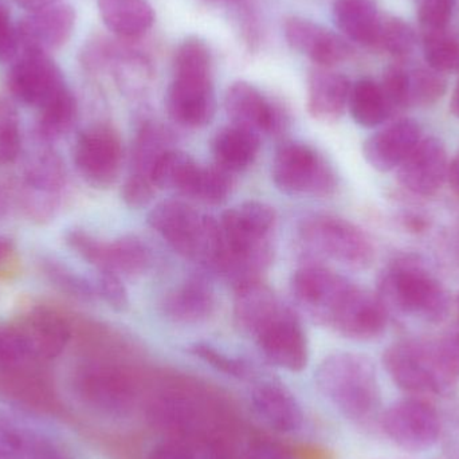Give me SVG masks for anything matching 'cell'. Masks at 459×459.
Here are the masks:
<instances>
[{"mask_svg": "<svg viewBox=\"0 0 459 459\" xmlns=\"http://www.w3.org/2000/svg\"><path fill=\"white\" fill-rule=\"evenodd\" d=\"M220 225L223 253L215 272L234 289L261 281L274 259V209L262 202H245L223 212Z\"/></svg>", "mask_w": 459, "mask_h": 459, "instance_id": "1", "label": "cell"}, {"mask_svg": "<svg viewBox=\"0 0 459 459\" xmlns=\"http://www.w3.org/2000/svg\"><path fill=\"white\" fill-rule=\"evenodd\" d=\"M377 294L388 315L414 316L431 324L444 323L449 315L446 288L415 254L398 256L383 270Z\"/></svg>", "mask_w": 459, "mask_h": 459, "instance_id": "2", "label": "cell"}, {"mask_svg": "<svg viewBox=\"0 0 459 459\" xmlns=\"http://www.w3.org/2000/svg\"><path fill=\"white\" fill-rule=\"evenodd\" d=\"M316 385L321 395L348 420L363 422L379 410V377L368 356L356 352L326 356L316 371Z\"/></svg>", "mask_w": 459, "mask_h": 459, "instance_id": "3", "label": "cell"}, {"mask_svg": "<svg viewBox=\"0 0 459 459\" xmlns=\"http://www.w3.org/2000/svg\"><path fill=\"white\" fill-rule=\"evenodd\" d=\"M147 222L178 254L217 270L223 238L220 222L212 215L183 201H164L151 210Z\"/></svg>", "mask_w": 459, "mask_h": 459, "instance_id": "4", "label": "cell"}, {"mask_svg": "<svg viewBox=\"0 0 459 459\" xmlns=\"http://www.w3.org/2000/svg\"><path fill=\"white\" fill-rule=\"evenodd\" d=\"M383 366L401 390L414 395H445L457 385L438 339L395 342L383 353Z\"/></svg>", "mask_w": 459, "mask_h": 459, "instance_id": "5", "label": "cell"}, {"mask_svg": "<svg viewBox=\"0 0 459 459\" xmlns=\"http://www.w3.org/2000/svg\"><path fill=\"white\" fill-rule=\"evenodd\" d=\"M299 238L316 255L352 270H367L377 258L371 238L355 223L331 214H312L301 221Z\"/></svg>", "mask_w": 459, "mask_h": 459, "instance_id": "6", "label": "cell"}, {"mask_svg": "<svg viewBox=\"0 0 459 459\" xmlns=\"http://www.w3.org/2000/svg\"><path fill=\"white\" fill-rule=\"evenodd\" d=\"M272 178L286 195L326 198L337 188L333 167L305 143L286 142L275 152Z\"/></svg>", "mask_w": 459, "mask_h": 459, "instance_id": "7", "label": "cell"}, {"mask_svg": "<svg viewBox=\"0 0 459 459\" xmlns=\"http://www.w3.org/2000/svg\"><path fill=\"white\" fill-rule=\"evenodd\" d=\"M65 186L66 169L61 156L54 144L35 137L22 169V196L30 217L40 221L54 217Z\"/></svg>", "mask_w": 459, "mask_h": 459, "instance_id": "8", "label": "cell"}, {"mask_svg": "<svg viewBox=\"0 0 459 459\" xmlns=\"http://www.w3.org/2000/svg\"><path fill=\"white\" fill-rule=\"evenodd\" d=\"M355 283L321 264H307L291 275L294 302L313 323L328 326Z\"/></svg>", "mask_w": 459, "mask_h": 459, "instance_id": "9", "label": "cell"}, {"mask_svg": "<svg viewBox=\"0 0 459 459\" xmlns=\"http://www.w3.org/2000/svg\"><path fill=\"white\" fill-rule=\"evenodd\" d=\"M123 159V142L117 132L108 126H91L83 131L73 150L78 174L97 190H107L117 182Z\"/></svg>", "mask_w": 459, "mask_h": 459, "instance_id": "10", "label": "cell"}, {"mask_svg": "<svg viewBox=\"0 0 459 459\" xmlns=\"http://www.w3.org/2000/svg\"><path fill=\"white\" fill-rule=\"evenodd\" d=\"M382 429L401 449L423 453L438 442L441 420L433 404L420 398H407L385 410Z\"/></svg>", "mask_w": 459, "mask_h": 459, "instance_id": "11", "label": "cell"}, {"mask_svg": "<svg viewBox=\"0 0 459 459\" xmlns=\"http://www.w3.org/2000/svg\"><path fill=\"white\" fill-rule=\"evenodd\" d=\"M7 85L13 99L38 110L69 88L50 54L38 51H22L11 65Z\"/></svg>", "mask_w": 459, "mask_h": 459, "instance_id": "12", "label": "cell"}, {"mask_svg": "<svg viewBox=\"0 0 459 459\" xmlns=\"http://www.w3.org/2000/svg\"><path fill=\"white\" fill-rule=\"evenodd\" d=\"M254 339L266 360L278 368L301 372L309 363L307 334L299 317L285 305Z\"/></svg>", "mask_w": 459, "mask_h": 459, "instance_id": "13", "label": "cell"}, {"mask_svg": "<svg viewBox=\"0 0 459 459\" xmlns=\"http://www.w3.org/2000/svg\"><path fill=\"white\" fill-rule=\"evenodd\" d=\"M449 164L444 142L436 136L426 137L398 167L396 178L404 190L429 198L437 195L444 187Z\"/></svg>", "mask_w": 459, "mask_h": 459, "instance_id": "14", "label": "cell"}, {"mask_svg": "<svg viewBox=\"0 0 459 459\" xmlns=\"http://www.w3.org/2000/svg\"><path fill=\"white\" fill-rule=\"evenodd\" d=\"M74 27L75 10L66 3L30 11L18 23L22 51L53 53L66 45Z\"/></svg>", "mask_w": 459, "mask_h": 459, "instance_id": "15", "label": "cell"}, {"mask_svg": "<svg viewBox=\"0 0 459 459\" xmlns=\"http://www.w3.org/2000/svg\"><path fill=\"white\" fill-rule=\"evenodd\" d=\"M388 312L377 294L359 286L345 297L329 328L353 342H372L385 333Z\"/></svg>", "mask_w": 459, "mask_h": 459, "instance_id": "16", "label": "cell"}, {"mask_svg": "<svg viewBox=\"0 0 459 459\" xmlns=\"http://www.w3.org/2000/svg\"><path fill=\"white\" fill-rule=\"evenodd\" d=\"M169 117L186 128H202L212 123L217 99L212 77L175 75L166 99Z\"/></svg>", "mask_w": 459, "mask_h": 459, "instance_id": "17", "label": "cell"}, {"mask_svg": "<svg viewBox=\"0 0 459 459\" xmlns=\"http://www.w3.org/2000/svg\"><path fill=\"white\" fill-rule=\"evenodd\" d=\"M225 109L232 126L259 134H277L285 126V117L255 86L238 81L228 89Z\"/></svg>", "mask_w": 459, "mask_h": 459, "instance_id": "18", "label": "cell"}, {"mask_svg": "<svg viewBox=\"0 0 459 459\" xmlns=\"http://www.w3.org/2000/svg\"><path fill=\"white\" fill-rule=\"evenodd\" d=\"M81 398L91 409L109 417H124L134 403V387L120 371L107 367L86 369L78 377Z\"/></svg>", "mask_w": 459, "mask_h": 459, "instance_id": "19", "label": "cell"}, {"mask_svg": "<svg viewBox=\"0 0 459 459\" xmlns=\"http://www.w3.org/2000/svg\"><path fill=\"white\" fill-rule=\"evenodd\" d=\"M285 38L294 50L321 67L334 66L352 56V48L344 38L307 19L289 18L285 23Z\"/></svg>", "mask_w": 459, "mask_h": 459, "instance_id": "20", "label": "cell"}, {"mask_svg": "<svg viewBox=\"0 0 459 459\" xmlns=\"http://www.w3.org/2000/svg\"><path fill=\"white\" fill-rule=\"evenodd\" d=\"M422 140V128L412 118H401L363 143L367 163L379 172L398 169Z\"/></svg>", "mask_w": 459, "mask_h": 459, "instance_id": "21", "label": "cell"}, {"mask_svg": "<svg viewBox=\"0 0 459 459\" xmlns=\"http://www.w3.org/2000/svg\"><path fill=\"white\" fill-rule=\"evenodd\" d=\"M15 326L23 336L32 360H54L64 352L72 337L66 320L45 307L30 310Z\"/></svg>", "mask_w": 459, "mask_h": 459, "instance_id": "22", "label": "cell"}, {"mask_svg": "<svg viewBox=\"0 0 459 459\" xmlns=\"http://www.w3.org/2000/svg\"><path fill=\"white\" fill-rule=\"evenodd\" d=\"M251 404L259 420L278 433H294L304 423V411L296 396L277 382L258 383L251 393Z\"/></svg>", "mask_w": 459, "mask_h": 459, "instance_id": "23", "label": "cell"}, {"mask_svg": "<svg viewBox=\"0 0 459 459\" xmlns=\"http://www.w3.org/2000/svg\"><path fill=\"white\" fill-rule=\"evenodd\" d=\"M350 80L331 70H313L307 78V110L316 120L333 123L344 115L351 93Z\"/></svg>", "mask_w": 459, "mask_h": 459, "instance_id": "24", "label": "cell"}, {"mask_svg": "<svg viewBox=\"0 0 459 459\" xmlns=\"http://www.w3.org/2000/svg\"><path fill=\"white\" fill-rule=\"evenodd\" d=\"M282 307L274 291L262 281L235 289L234 321L243 333L255 337Z\"/></svg>", "mask_w": 459, "mask_h": 459, "instance_id": "25", "label": "cell"}, {"mask_svg": "<svg viewBox=\"0 0 459 459\" xmlns=\"http://www.w3.org/2000/svg\"><path fill=\"white\" fill-rule=\"evenodd\" d=\"M215 293L212 283L204 277H191L164 299L163 313L178 324L206 321L215 310Z\"/></svg>", "mask_w": 459, "mask_h": 459, "instance_id": "26", "label": "cell"}, {"mask_svg": "<svg viewBox=\"0 0 459 459\" xmlns=\"http://www.w3.org/2000/svg\"><path fill=\"white\" fill-rule=\"evenodd\" d=\"M333 18L345 38L358 45L377 48L383 18L375 0H337Z\"/></svg>", "mask_w": 459, "mask_h": 459, "instance_id": "27", "label": "cell"}, {"mask_svg": "<svg viewBox=\"0 0 459 459\" xmlns=\"http://www.w3.org/2000/svg\"><path fill=\"white\" fill-rule=\"evenodd\" d=\"M259 148V134L232 124L218 131L212 140L215 164L230 174L245 171L253 166L258 156Z\"/></svg>", "mask_w": 459, "mask_h": 459, "instance_id": "28", "label": "cell"}, {"mask_svg": "<svg viewBox=\"0 0 459 459\" xmlns=\"http://www.w3.org/2000/svg\"><path fill=\"white\" fill-rule=\"evenodd\" d=\"M105 26L121 39H136L155 22V13L145 0H99Z\"/></svg>", "mask_w": 459, "mask_h": 459, "instance_id": "29", "label": "cell"}, {"mask_svg": "<svg viewBox=\"0 0 459 459\" xmlns=\"http://www.w3.org/2000/svg\"><path fill=\"white\" fill-rule=\"evenodd\" d=\"M152 262L148 246L136 235H124L112 242H105L102 247L99 272L116 273L120 277H139L150 269Z\"/></svg>", "mask_w": 459, "mask_h": 459, "instance_id": "30", "label": "cell"}, {"mask_svg": "<svg viewBox=\"0 0 459 459\" xmlns=\"http://www.w3.org/2000/svg\"><path fill=\"white\" fill-rule=\"evenodd\" d=\"M348 108L355 123L364 128H377L393 116L382 86L369 78L353 83Z\"/></svg>", "mask_w": 459, "mask_h": 459, "instance_id": "31", "label": "cell"}, {"mask_svg": "<svg viewBox=\"0 0 459 459\" xmlns=\"http://www.w3.org/2000/svg\"><path fill=\"white\" fill-rule=\"evenodd\" d=\"M199 169L201 166L188 153L171 148L156 161L151 179L159 190L175 191L187 196Z\"/></svg>", "mask_w": 459, "mask_h": 459, "instance_id": "32", "label": "cell"}, {"mask_svg": "<svg viewBox=\"0 0 459 459\" xmlns=\"http://www.w3.org/2000/svg\"><path fill=\"white\" fill-rule=\"evenodd\" d=\"M171 148V134L163 126L153 121L143 124L132 145L131 174L151 179L156 161Z\"/></svg>", "mask_w": 459, "mask_h": 459, "instance_id": "33", "label": "cell"}, {"mask_svg": "<svg viewBox=\"0 0 459 459\" xmlns=\"http://www.w3.org/2000/svg\"><path fill=\"white\" fill-rule=\"evenodd\" d=\"M75 118H77V101L74 94L67 88L38 110L35 137L54 144L72 129Z\"/></svg>", "mask_w": 459, "mask_h": 459, "instance_id": "34", "label": "cell"}, {"mask_svg": "<svg viewBox=\"0 0 459 459\" xmlns=\"http://www.w3.org/2000/svg\"><path fill=\"white\" fill-rule=\"evenodd\" d=\"M40 272L46 280L61 293L78 299L81 302H94L97 299L94 282L75 272L72 266L65 264L54 255H42L38 261Z\"/></svg>", "mask_w": 459, "mask_h": 459, "instance_id": "35", "label": "cell"}, {"mask_svg": "<svg viewBox=\"0 0 459 459\" xmlns=\"http://www.w3.org/2000/svg\"><path fill=\"white\" fill-rule=\"evenodd\" d=\"M422 48L426 65L431 69L442 74L459 72V39L449 30L423 32Z\"/></svg>", "mask_w": 459, "mask_h": 459, "instance_id": "36", "label": "cell"}, {"mask_svg": "<svg viewBox=\"0 0 459 459\" xmlns=\"http://www.w3.org/2000/svg\"><path fill=\"white\" fill-rule=\"evenodd\" d=\"M232 174L215 166L202 167L186 198L204 204H221L229 198L232 191Z\"/></svg>", "mask_w": 459, "mask_h": 459, "instance_id": "37", "label": "cell"}, {"mask_svg": "<svg viewBox=\"0 0 459 459\" xmlns=\"http://www.w3.org/2000/svg\"><path fill=\"white\" fill-rule=\"evenodd\" d=\"M447 81L445 74L428 65L409 66V102L412 107H431L445 96Z\"/></svg>", "mask_w": 459, "mask_h": 459, "instance_id": "38", "label": "cell"}, {"mask_svg": "<svg viewBox=\"0 0 459 459\" xmlns=\"http://www.w3.org/2000/svg\"><path fill=\"white\" fill-rule=\"evenodd\" d=\"M417 46L415 30L403 19L383 18L377 48L390 54L396 61H407Z\"/></svg>", "mask_w": 459, "mask_h": 459, "instance_id": "39", "label": "cell"}, {"mask_svg": "<svg viewBox=\"0 0 459 459\" xmlns=\"http://www.w3.org/2000/svg\"><path fill=\"white\" fill-rule=\"evenodd\" d=\"M212 58L209 46L199 38H188L175 56V75L212 77Z\"/></svg>", "mask_w": 459, "mask_h": 459, "instance_id": "40", "label": "cell"}, {"mask_svg": "<svg viewBox=\"0 0 459 459\" xmlns=\"http://www.w3.org/2000/svg\"><path fill=\"white\" fill-rule=\"evenodd\" d=\"M380 86L393 110V116L409 109V65H406V61H395L390 65L385 70Z\"/></svg>", "mask_w": 459, "mask_h": 459, "instance_id": "41", "label": "cell"}, {"mask_svg": "<svg viewBox=\"0 0 459 459\" xmlns=\"http://www.w3.org/2000/svg\"><path fill=\"white\" fill-rule=\"evenodd\" d=\"M32 360L26 342L15 325L0 326V372H11Z\"/></svg>", "mask_w": 459, "mask_h": 459, "instance_id": "42", "label": "cell"}, {"mask_svg": "<svg viewBox=\"0 0 459 459\" xmlns=\"http://www.w3.org/2000/svg\"><path fill=\"white\" fill-rule=\"evenodd\" d=\"M190 352L212 368L229 377H237V379H246L250 377L251 369L246 361L232 358L207 342H195L191 345Z\"/></svg>", "mask_w": 459, "mask_h": 459, "instance_id": "43", "label": "cell"}, {"mask_svg": "<svg viewBox=\"0 0 459 459\" xmlns=\"http://www.w3.org/2000/svg\"><path fill=\"white\" fill-rule=\"evenodd\" d=\"M455 5V0H420L418 19L422 34L449 30Z\"/></svg>", "mask_w": 459, "mask_h": 459, "instance_id": "44", "label": "cell"}, {"mask_svg": "<svg viewBox=\"0 0 459 459\" xmlns=\"http://www.w3.org/2000/svg\"><path fill=\"white\" fill-rule=\"evenodd\" d=\"M94 288H96L97 299H101L112 309L117 310V312L128 309V290H126L120 275L101 270L94 281Z\"/></svg>", "mask_w": 459, "mask_h": 459, "instance_id": "45", "label": "cell"}, {"mask_svg": "<svg viewBox=\"0 0 459 459\" xmlns=\"http://www.w3.org/2000/svg\"><path fill=\"white\" fill-rule=\"evenodd\" d=\"M32 434L0 423V459H27Z\"/></svg>", "mask_w": 459, "mask_h": 459, "instance_id": "46", "label": "cell"}, {"mask_svg": "<svg viewBox=\"0 0 459 459\" xmlns=\"http://www.w3.org/2000/svg\"><path fill=\"white\" fill-rule=\"evenodd\" d=\"M19 53L18 24L13 23L10 11L0 2V64H13Z\"/></svg>", "mask_w": 459, "mask_h": 459, "instance_id": "47", "label": "cell"}, {"mask_svg": "<svg viewBox=\"0 0 459 459\" xmlns=\"http://www.w3.org/2000/svg\"><path fill=\"white\" fill-rule=\"evenodd\" d=\"M155 190L152 180L129 174L121 188V198L131 209H143L151 204Z\"/></svg>", "mask_w": 459, "mask_h": 459, "instance_id": "48", "label": "cell"}, {"mask_svg": "<svg viewBox=\"0 0 459 459\" xmlns=\"http://www.w3.org/2000/svg\"><path fill=\"white\" fill-rule=\"evenodd\" d=\"M23 151L19 123L0 126V167L11 166L21 158Z\"/></svg>", "mask_w": 459, "mask_h": 459, "instance_id": "49", "label": "cell"}, {"mask_svg": "<svg viewBox=\"0 0 459 459\" xmlns=\"http://www.w3.org/2000/svg\"><path fill=\"white\" fill-rule=\"evenodd\" d=\"M246 459H294L289 450L281 445L269 441H258L251 444L246 453Z\"/></svg>", "mask_w": 459, "mask_h": 459, "instance_id": "50", "label": "cell"}, {"mask_svg": "<svg viewBox=\"0 0 459 459\" xmlns=\"http://www.w3.org/2000/svg\"><path fill=\"white\" fill-rule=\"evenodd\" d=\"M29 459H66V455L56 444L34 434Z\"/></svg>", "mask_w": 459, "mask_h": 459, "instance_id": "51", "label": "cell"}, {"mask_svg": "<svg viewBox=\"0 0 459 459\" xmlns=\"http://www.w3.org/2000/svg\"><path fill=\"white\" fill-rule=\"evenodd\" d=\"M147 459H195L193 453L187 447L172 442H164V444L156 445Z\"/></svg>", "mask_w": 459, "mask_h": 459, "instance_id": "52", "label": "cell"}, {"mask_svg": "<svg viewBox=\"0 0 459 459\" xmlns=\"http://www.w3.org/2000/svg\"><path fill=\"white\" fill-rule=\"evenodd\" d=\"M11 123H19L18 110L7 97L0 94V126Z\"/></svg>", "mask_w": 459, "mask_h": 459, "instance_id": "53", "label": "cell"}, {"mask_svg": "<svg viewBox=\"0 0 459 459\" xmlns=\"http://www.w3.org/2000/svg\"><path fill=\"white\" fill-rule=\"evenodd\" d=\"M447 182L452 187L453 193L459 198V150L455 153L449 164V174H447Z\"/></svg>", "mask_w": 459, "mask_h": 459, "instance_id": "54", "label": "cell"}, {"mask_svg": "<svg viewBox=\"0 0 459 459\" xmlns=\"http://www.w3.org/2000/svg\"><path fill=\"white\" fill-rule=\"evenodd\" d=\"M404 228L409 229L410 231L420 232L425 231L428 228V221L420 215L412 214L406 215L403 220Z\"/></svg>", "mask_w": 459, "mask_h": 459, "instance_id": "55", "label": "cell"}, {"mask_svg": "<svg viewBox=\"0 0 459 459\" xmlns=\"http://www.w3.org/2000/svg\"><path fill=\"white\" fill-rule=\"evenodd\" d=\"M15 2L30 13V11H37L40 8L48 7V5L56 4L61 0H15Z\"/></svg>", "mask_w": 459, "mask_h": 459, "instance_id": "56", "label": "cell"}, {"mask_svg": "<svg viewBox=\"0 0 459 459\" xmlns=\"http://www.w3.org/2000/svg\"><path fill=\"white\" fill-rule=\"evenodd\" d=\"M450 112L459 120V80L453 91L452 100H450Z\"/></svg>", "mask_w": 459, "mask_h": 459, "instance_id": "57", "label": "cell"}, {"mask_svg": "<svg viewBox=\"0 0 459 459\" xmlns=\"http://www.w3.org/2000/svg\"><path fill=\"white\" fill-rule=\"evenodd\" d=\"M13 250V243L8 238L0 237V261L4 259Z\"/></svg>", "mask_w": 459, "mask_h": 459, "instance_id": "58", "label": "cell"}, {"mask_svg": "<svg viewBox=\"0 0 459 459\" xmlns=\"http://www.w3.org/2000/svg\"><path fill=\"white\" fill-rule=\"evenodd\" d=\"M453 248H455V256L459 261V223L455 231V238H453Z\"/></svg>", "mask_w": 459, "mask_h": 459, "instance_id": "59", "label": "cell"}, {"mask_svg": "<svg viewBox=\"0 0 459 459\" xmlns=\"http://www.w3.org/2000/svg\"><path fill=\"white\" fill-rule=\"evenodd\" d=\"M210 2H239V0H210Z\"/></svg>", "mask_w": 459, "mask_h": 459, "instance_id": "60", "label": "cell"}, {"mask_svg": "<svg viewBox=\"0 0 459 459\" xmlns=\"http://www.w3.org/2000/svg\"><path fill=\"white\" fill-rule=\"evenodd\" d=\"M457 309H458V320H459V296H458V299H457Z\"/></svg>", "mask_w": 459, "mask_h": 459, "instance_id": "61", "label": "cell"}]
</instances>
